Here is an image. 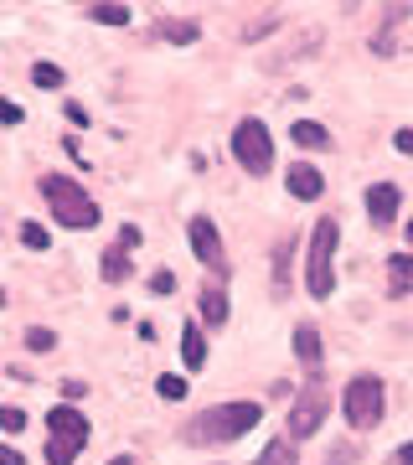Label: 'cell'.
Wrapping results in <instances>:
<instances>
[{
    "label": "cell",
    "mask_w": 413,
    "mask_h": 465,
    "mask_svg": "<svg viewBox=\"0 0 413 465\" xmlns=\"http://www.w3.org/2000/svg\"><path fill=\"white\" fill-rule=\"evenodd\" d=\"M259 419H264L259 403H212V409H202V414L186 424V440H192V445H232V440H243Z\"/></svg>",
    "instance_id": "cell-1"
},
{
    "label": "cell",
    "mask_w": 413,
    "mask_h": 465,
    "mask_svg": "<svg viewBox=\"0 0 413 465\" xmlns=\"http://www.w3.org/2000/svg\"><path fill=\"white\" fill-rule=\"evenodd\" d=\"M336 243H341V223L336 217H320L305 243V290L315 300H326L336 290Z\"/></svg>",
    "instance_id": "cell-2"
},
{
    "label": "cell",
    "mask_w": 413,
    "mask_h": 465,
    "mask_svg": "<svg viewBox=\"0 0 413 465\" xmlns=\"http://www.w3.org/2000/svg\"><path fill=\"white\" fill-rule=\"evenodd\" d=\"M42 197H47L52 217L63 223V228H99V202L88 197L78 182H67V176H42Z\"/></svg>",
    "instance_id": "cell-3"
},
{
    "label": "cell",
    "mask_w": 413,
    "mask_h": 465,
    "mask_svg": "<svg viewBox=\"0 0 413 465\" xmlns=\"http://www.w3.org/2000/svg\"><path fill=\"white\" fill-rule=\"evenodd\" d=\"M382 409H388V388H382V378L357 372V378L347 382V393H341V414H347V424L351 430H378Z\"/></svg>",
    "instance_id": "cell-4"
},
{
    "label": "cell",
    "mask_w": 413,
    "mask_h": 465,
    "mask_svg": "<svg viewBox=\"0 0 413 465\" xmlns=\"http://www.w3.org/2000/svg\"><path fill=\"white\" fill-rule=\"evenodd\" d=\"M232 161L248 171V176H269L274 171V134H269L264 119H243L232 130Z\"/></svg>",
    "instance_id": "cell-5"
},
{
    "label": "cell",
    "mask_w": 413,
    "mask_h": 465,
    "mask_svg": "<svg viewBox=\"0 0 413 465\" xmlns=\"http://www.w3.org/2000/svg\"><path fill=\"white\" fill-rule=\"evenodd\" d=\"M326 414H330L326 378H320V372H310V382L300 388L295 409H290V440H310V434H320V424H326Z\"/></svg>",
    "instance_id": "cell-6"
},
{
    "label": "cell",
    "mask_w": 413,
    "mask_h": 465,
    "mask_svg": "<svg viewBox=\"0 0 413 465\" xmlns=\"http://www.w3.org/2000/svg\"><path fill=\"white\" fill-rule=\"evenodd\" d=\"M186 238H192V253H197L202 264L212 269L217 280H222V274H228V253H222V232H217L212 217H192Z\"/></svg>",
    "instance_id": "cell-7"
},
{
    "label": "cell",
    "mask_w": 413,
    "mask_h": 465,
    "mask_svg": "<svg viewBox=\"0 0 413 465\" xmlns=\"http://www.w3.org/2000/svg\"><path fill=\"white\" fill-rule=\"evenodd\" d=\"M47 430H52V440H67V445H78V450L88 445V419H83L73 403H57V409H52Z\"/></svg>",
    "instance_id": "cell-8"
},
{
    "label": "cell",
    "mask_w": 413,
    "mask_h": 465,
    "mask_svg": "<svg viewBox=\"0 0 413 465\" xmlns=\"http://www.w3.org/2000/svg\"><path fill=\"white\" fill-rule=\"evenodd\" d=\"M398 207H403V192H398L393 182H372V186H367V217H372L378 228H388V223H393Z\"/></svg>",
    "instance_id": "cell-9"
},
{
    "label": "cell",
    "mask_w": 413,
    "mask_h": 465,
    "mask_svg": "<svg viewBox=\"0 0 413 465\" xmlns=\"http://www.w3.org/2000/svg\"><path fill=\"white\" fill-rule=\"evenodd\" d=\"M284 182H290V197H300V202H315L320 192H326V176H320V171H315L310 161H295Z\"/></svg>",
    "instance_id": "cell-10"
},
{
    "label": "cell",
    "mask_w": 413,
    "mask_h": 465,
    "mask_svg": "<svg viewBox=\"0 0 413 465\" xmlns=\"http://www.w3.org/2000/svg\"><path fill=\"white\" fill-rule=\"evenodd\" d=\"M295 357L305 372H320V362H326V351H320V331H315L310 321L305 326H295Z\"/></svg>",
    "instance_id": "cell-11"
},
{
    "label": "cell",
    "mask_w": 413,
    "mask_h": 465,
    "mask_svg": "<svg viewBox=\"0 0 413 465\" xmlns=\"http://www.w3.org/2000/svg\"><path fill=\"white\" fill-rule=\"evenodd\" d=\"M182 362L192 367V372L207 367V336H202V326H192V321L182 326Z\"/></svg>",
    "instance_id": "cell-12"
},
{
    "label": "cell",
    "mask_w": 413,
    "mask_h": 465,
    "mask_svg": "<svg viewBox=\"0 0 413 465\" xmlns=\"http://www.w3.org/2000/svg\"><path fill=\"white\" fill-rule=\"evenodd\" d=\"M202 326H228V295H222V284H207L202 290Z\"/></svg>",
    "instance_id": "cell-13"
},
{
    "label": "cell",
    "mask_w": 413,
    "mask_h": 465,
    "mask_svg": "<svg viewBox=\"0 0 413 465\" xmlns=\"http://www.w3.org/2000/svg\"><path fill=\"white\" fill-rule=\"evenodd\" d=\"M413 290V253H393L388 259V295H408Z\"/></svg>",
    "instance_id": "cell-14"
},
{
    "label": "cell",
    "mask_w": 413,
    "mask_h": 465,
    "mask_svg": "<svg viewBox=\"0 0 413 465\" xmlns=\"http://www.w3.org/2000/svg\"><path fill=\"white\" fill-rule=\"evenodd\" d=\"M290 140H295L300 150H326L330 145V130H326V124H315V119H295Z\"/></svg>",
    "instance_id": "cell-15"
},
{
    "label": "cell",
    "mask_w": 413,
    "mask_h": 465,
    "mask_svg": "<svg viewBox=\"0 0 413 465\" xmlns=\"http://www.w3.org/2000/svg\"><path fill=\"white\" fill-rule=\"evenodd\" d=\"M253 465H300L295 440H290V434H280V440H269V445L259 450V460H253Z\"/></svg>",
    "instance_id": "cell-16"
},
{
    "label": "cell",
    "mask_w": 413,
    "mask_h": 465,
    "mask_svg": "<svg viewBox=\"0 0 413 465\" xmlns=\"http://www.w3.org/2000/svg\"><path fill=\"white\" fill-rule=\"evenodd\" d=\"M99 269H103V280H109V284H124V280H130V249H109L99 259Z\"/></svg>",
    "instance_id": "cell-17"
},
{
    "label": "cell",
    "mask_w": 413,
    "mask_h": 465,
    "mask_svg": "<svg viewBox=\"0 0 413 465\" xmlns=\"http://www.w3.org/2000/svg\"><path fill=\"white\" fill-rule=\"evenodd\" d=\"M161 36L165 42H176V47H192V42L202 36V26L197 21H161Z\"/></svg>",
    "instance_id": "cell-18"
},
{
    "label": "cell",
    "mask_w": 413,
    "mask_h": 465,
    "mask_svg": "<svg viewBox=\"0 0 413 465\" xmlns=\"http://www.w3.org/2000/svg\"><path fill=\"white\" fill-rule=\"evenodd\" d=\"M290 253H295V243L284 238L280 249H274V295H284V290H290Z\"/></svg>",
    "instance_id": "cell-19"
},
{
    "label": "cell",
    "mask_w": 413,
    "mask_h": 465,
    "mask_svg": "<svg viewBox=\"0 0 413 465\" xmlns=\"http://www.w3.org/2000/svg\"><path fill=\"white\" fill-rule=\"evenodd\" d=\"M83 450L67 445V440H47V465H78Z\"/></svg>",
    "instance_id": "cell-20"
},
{
    "label": "cell",
    "mask_w": 413,
    "mask_h": 465,
    "mask_svg": "<svg viewBox=\"0 0 413 465\" xmlns=\"http://www.w3.org/2000/svg\"><path fill=\"white\" fill-rule=\"evenodd\" d=\"M155 393H161L165 403H182V399H186V378H176V372H165V378H155Z\"/></svg>",
    "instance_id": "cell-21"
},
{
    "label": "cell",
    "mask_w": 413,
    "mask_h": 465,
    "mask_svg": "<svg viewBox=\"0 0 413 465\" xmlns=\"http://www.w3.org/2000/svg\"><path fill=\"white\" fill-rule=\"evenodd\" d=\"M21 243H26V249H36V253L52 249V238H47V228H42V223H21Z\"/></svg>",
    "instance_id": "cell-22"
},
{
    "label": "cell",
    "mask_w": 413,
    "mask_h": 465,
    "mask_svg": "<svg viewBox=\"0 0 413 465\" xmlns=\"http://www.w3.org/2000/svg\"><path fill=\"white\" fill-rule=\"evenodd\" d=\"M88 16L103 21V26H124V21H130V5H93Z\"/></svg>",
    "instance_id": "cell-23"
},
{
    "label": "cell",
    "mask_w": 413,
    "mask_h": 465,
    "mask_svg": "<svg viewBox=\"0 0 413 465\" xmlns=\"http://www.w3.org/2000/svg\"><path fill=\"white\" fill-rule=\"evenodd\" d=\"M32 84L36 88H57V84H63V67H57V63H36L32 67Z\"/></svg>",
    "instance_id": "cell-24"
},
{
    "label": "cell",
    "mask_w": 413,
    "mask_h": 465,
    "mask_svg": "<svg viewBox=\"0 0 413 465\" xmlns=\"http://www.w3.org/2000/svg\"><path fill=\"white\" fill-rule=\"evenodd\" d=\"M26 347H32V351H52V347H57V336H52L47 326H32V331H26Z\"/></svg>",
    "instance_id": "cell-25"
},
{
    "label": "cell",
    "mask_w": 413,
    "mask_h": 465,
    "mask_svg": "<svg viewBox=\"0 0 413 465\" xmlns=\"http://www.w3.org/2000/svg\"><path fill=\"white\" fill-rule=\"evenodd\" d=\"M0 430L21 434V430H26V409H11V403H5V409H0Z\"/></svg>",
    "instance_id": "cell-26"
},
{
    "label": "cell",
    "mask_w": 413,
    "mask_h": 465,
    "mask_svg": "<svg viewBox=\"0 0 413 465\" xmlns=\"http://www.w3.org/2000/svg\"><path fill=\"white\" fill-rule=\"evenodd\" d=\"M274 26H280V16H259L253 26H248V42H259V36H269Z\"/></svg>",
    "instance_id": "cell-27"
},
{
    "label": "cell",
    "mask_w": 413,
    "mask_h": 465,
    "mask_svg": "<svg viewBox=\"0 0 413 465\" xmlns=\"http://www.w3.org/2000/svg\"><path fill=\"white\" fill-rule=\"evenodd\" d=\"M351 460H357V445H336L326 455V465H351Z\"/></svg>",
    "instance_id": "cell-28"
},
{
    "label": "cell",
    "mask_w": 413,
    "mask_h": 465,
    "mask_svg": "<svg viewBox=\"0 0 413 465\" xmlns=\"http://www.w3.org/2000/svg\"><path fill=\"white\" fill-rule=\"evenodd\" d=\"M119 249H140V228H134V223L119 228Z\"/></svg>",
    "instance_id": "cell-29"
},
{
    "label": "cell",
    "mask_w": 413,
    "mask_h": 465,
    "mask_svg": "<svg viewBox=\"0 0 413 465\" xmlns=\"http://www.w3.org/2000/svg\"><path fill=\"white\" fill-rule=\"evenodd\" d=\"M0 124H21V109L11 99H0Z\"/></svg>",
    "instance_id": "cell-30"
},
{
    "label": "cell",
    "mask_w": 413,
    "mask_h": 465,
    "mask_svg": "<svg viewBox=\"0 0 413 465\" xmlns=\"http://www.w3.org/2000/svg\"><path fill=\"white\" fill-rule=\"evenodd\" d=\"M150 290H155V295H171V290H176V280H171V274H155V280H150Z\"/></svg>",
    "instance_id": "cell-31"
},
{
    "label": "cell",
    "mask_w": 413,
    "mask_h": 465,
    "mask_svg": "<svg viewBox=\"0 0 413 465\" xmlns=\"http://www.w3.org/2000/svg\"><path fill=\"white\" fill-rule=\"evenodd\" d=\"M388 465H413V440H408V445H398V450H393V460H388Z\"/></svg>",
    "instance_id": "cell-32"
},
{
    "label": "cell",
    "mask_w": 413,
    "mask_h": 465,
    "mask_svg": "<svg viewBox=\"0 0 413 465\" xmlns=\"http://www.w3.org/2000/svg\"><path fill=\"white\" fill-rule=\"evenodd\" d=\"M393 145L403 150V155H413V130H398V134H393Z\"/></svg>",
    "instance_id": "cell-33"
},
{
    "label": "cell",
    "mask_w": 413,
    "mask_h": 465,
    "mask_svg": "<svg viewBox=\"0 0 413 465\" xmlns=\"http://www.w3.org/2000/svg\"><path fill=\"white\" fill-rule=\"evenodd\" d=\"M0 465H26V455H21V450H11V445H5V450H0Z\"/></svg>",
    "instance_id": "cell-34"
},
{
    "label": "cell",
    "mask_w": 413,
    "mask_h": 465,
    "mask_svg": "<svg viewBox=\"0 0 413 465\" xmlns=\"http://www.w3.org/2000/svg\"><path fill=\"white\" fill-rule=\"evenodd\" d=\"M109 465H134V460H130V455H114V460H109Z\"/></svg>",
    "instance_id": "cell-35"
},
{
    "label": "cell",
    "mask_w": 413,
    "mask_h": 465,
    "mask_svg": "<svg viewBox=\"0 0 413 465\" xmlns=\"http://www.w3.org/2000/svg\"><path fill=\"white\" fill-rule=\"evenodd\" d=\"M408 243H413V223H408Z\"/></svg>",
    "instance_id": "cell-36"
}]
</instances>
